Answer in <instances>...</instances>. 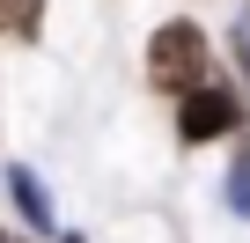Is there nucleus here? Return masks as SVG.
I'll list each match as a JSON object with an SVG mask.
<instances>
[{
	"mask_svg": "<svg viewBox=\"0 0 250 243\" xmlns=\"http://www.w3.org/2000/svg\"><path fill=\"white\" fill-rule=\"evenodd\" d=\"M243 126V96H228L221 81H206V88H191L184 103H177V133L191 140V148H206V140H221V133H235Z\"/></svg>",
	"mask_w": 250,
	"mask_h": 243,
	"instance_id": "obj_2",
	"label": "nucleus"
},
{
	"mask_svg": "<svg viewBox=\"0 0 250 243\" xmlns=\"http://www.w3.org/2000/svg\"><path fill=\"white\" fill-rule=\"evenodd\" d=\"M8 192H15V206L37 221V228H52V199H44V184H37V170H8Z\"/></svg>",
	"mask_w": 250,
	"mask_h": 243,
	"instance_id": "obj_3",
	"label": "nucleus"
},
{
	"mask_svg": "<svg viewBox=\"0 0 250 243\" xmlns=\"http://www.w3.org/2000/svg\"><path fill=\"white\" fill-rule=\"evenodd\" d=\"M147 74H155V88H177V96L206 88V81H213V44H206V30H199V22H162L155 44H147Z\"/></svg>",
	"mask_w": 250,
	"mask_h": 243,
	"instance_id": "obj_1",
	"label": "nucleus"
},
{
	"mask_svg": "<svg viewBox=\"0 0 250 243\" xmlns=\"http://www.w3.org/2000/svg\"><path fill=\"white\" fill-rule=\"evenodd\" d=\"M66 243H81V236H66Z\"/></svg>",
	"mask_w": 250,
	"mask_h": 243,
	"instance_id": "obj_7",
	"label": "nucleus"
},
{
	"mask_svg": "<svg viewBox=\"0 0 250 243\" xmlns=\"http://www.w3.org/2000/svg\"><path fill=\"white\" fill-rule=\"evenodd\" d=\"M235 59H243V74H250V22H235Z\"/></svg>",
	"mask_w": 250,
	"mask_h": 243,
	"instance_id": "obj_5",
	"label": "nucleus"
},
{
	"mask_svg": "<svg viewBox=\"0 0 250 243\" xmlns=\"http://www.w3.org/2000/svg\"><path fill=\"white\" fill-rule=\"evenodd\" d=\"M228 214H235V221H250V148L228 162Z\"/></svg>",
	"mask_w": 250,
	"mask_h": 243,
	"instance_id": "obj_4",
	"label": "nucleus"
},
{
	"mask_svg": "<svg viewBox=\"0 0 250 243\" xmlns=\"http://www.w3.org/2000/svg\"><path fill=\"white\" fill-rule=\"evenodd\" d=\"M0 243H15V236H8V228H0Z\"/></svg>",
	"mask_w": 250,
	"mask_h": 243,
	"instance_id": "obj_6",
	"label": "nucleus"
}]
</instances>
